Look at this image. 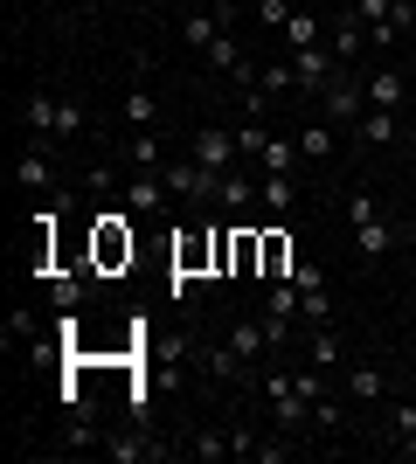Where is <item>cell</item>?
<instances>
[{"mask_svg":"<svg viewBox=\"0 0 416 464\" xmlns=\"http://www.w3.org/2000/svg\"><path fill=\"white\" fill-rule=\"evenodd\" d=\"M257 388H264V402H271V423L277 430H292V437H298V430L313 423V395L298 388V374H264Z\"/></svg>","mask_w":416,"mask_h":464,"instance_id":"obj_1","label":"cell"},{"mask_svg":"<svg viewBox=\"0 0 416 464\" xmlns=\"http://www.w3.org/2000/svg\"><path fill=\"white\" fill-rule=\"evenodd\" d=\"M361 111H368V77H347V70H340V77L319 91V118H326V125H361Z\"/></svg>","mask_w":416,"mask_h":464,"instance_id":"obj_2","label":"cell"},{"mask_svg":"<svg viewBox=\"0 0 416 464\" xmlns=\"http://www.w3.org/2000/svg\"><path fill=\"white\" fill-rule=\"evenodd\" d=\"M160 180H167L174 201H216V188H222V174H216V167H201L195 153H180L174 167H160Z\"/></svg>","mask_w":416,"mask_h":464,"instance_id":"obj_3","label":"cell"},{"mask_svg":"<svg viewBox=\"0 0 416 464\" xmlns=\"http://www.w3.org/2000/svg\"><path fill=\"white\" fill-rule=\"evenodd\" d=\"M298 285V312H305V326H334V298H326V271L319 264H298L292 271Z\"/></svg>","mask_w":416,"mask_h":464,"instance_id":"obj_4","label":"cell"},{"mask_svg":"<svg viewBox=\"0 0 416 464\" xmlns=\"http://www.w3.org/2000/svg\"><path fill=\"white\" fill-rule=\"evenodd\" d=\"M292 77H298V91H326V83L340 77V56H334V42H319V49H292Z\"/></svg>","mask_w":416,"mask_h":464,"instance_id":"obj_5","label":"cell"},{"mask_svg":"<svg viewBox=\"0 0 416 464\" xmlns=\"http://www.w3.org/2000/svg\"><path fill=\"white\" fill-rule=\"evenodd\" d=\"M229 21H237V0H216V7L188 14L180 21V49H208L216 35H229Z\"/></svg>","mask_w":416,"mask_h":464,"instance_id":"obj_6","label":"cell"},{"mask_svg":"<svg viewBox=\"0 0 416 464\" xmlns=\"http://www.w3.org/2000/svg\"><path fill=\"white\" fill-rule=\"evenodd\" d=\"M188 153L201 160V167H216V174H229V167H237V132H222V125H201L195 139H188Z\"/></svg>","mask_w":416,"mask_h":464,"instance_id":"obj_7","label":"cell"},{"mask_svg":"<svg viewBox=\"0 0 416 464\" xmlns=\"http://www.w3.org/2000/svg\"><path fill=\"white\" fill-rule=\"evenodd\" d=\"M167 201H174V194H167L160 174H132V180H125V208H132V215H160Z\"/></svg>","mask_w":416,"mask_h":464,"instance_id":"obj_8","label":"cell"},{"mask_svg":"<svg viewBox=\"0 0 416 464\" xmlns=\"http://www.w3.org/2000/svg\"><path fill=\"white\" fill-rule=\"evenodd\" d=\"M15 180H21V188H56V160H49V139H35V146L15 160Z\"/></svg>","mask_w":416,"mask_h":464,"instance_id":"obj_9","label":"cell"},{"mask_svg":"<svg viewBox=\"0 0 416 464\" xmlns=\"http://www.w3.org/2000/svg\"><path fill=\"white\" fill-rule=\"evenodd\" d=\"M292 201H298V180L292 174H257V208L264 215H292Z\"/></svg>","mask_w":416,"mask_h":464,"instance_id":"obj_10","label":"cell"},{"mask_svg":"<svg viewBox=\"0 0 416 464\" xmlns=\"http://www.w3.org/2000/svg\"><path fill=\"white\" fill-rule=\"evenodd\" d=\"M222 347L237 353V361H257V353H271V333H264V319H237Z\"/></svg>","mask_w":416,"mask_h":464,"instance_id":"obj_11","label":"cell"},{"mask_svg":"<svg viewBox=\"0 0 416 464\" xmlns=\"http://www.w3.org/2000/svg\"><path fill=\"white\" fill-rule=\"evenodd\" d=\"M354 139H361V146H396L402 125H396V111H375V104H368V111H361V125H354Z\"/></svg>","mask_w":416,"mask_h":464,"instance_id":"obj_12","label":"cell"},{"mask_svg":"<svg viewBox=\"0 0 416 464\" xmlns=\"http://www.w3.org/2000/svg\"><path fill=\"white\" fill-rule=\"evenodd\" d=\"M354 243H361V256H389V250L402 243V229L375 215V222H354Z\"/></svg>","mask_w":416,"mask_h":464,"instance_id":"obj_13","label":"cell"},{"mask_svg":"<svg viewBox=\"0 0 416 464\" xmlns=\"http://www.w3.org/2000/svg\"><path fill=\"white\" fill-rule=\"evenodd\" d=\"M305 347H313V368L319 374H347V353H340V340L326 326H305Z\"/></svg>","mask_w":416,"mask_h":464,"instance_id":"obj_14","label":"cell"},{"mask_svg":"<svg viewBox=\"0 0 416 464\" xmlns=\"http://www.w3.org/2000/svg\"><path fill=\"white\" fill-rule=\"evenodd\" d=\"M340 388H347L354 402H382V395H389V374H382V368H368V361H354Z\"/></svg>","mask_w":416,"mask_h":464,"instance_id":"obj_15","label":"cell"},{"mask_svg":"<svg viewBox=\"0 0 416 464\" xmlns=\"http://www.w3.org/2000/svg\"><path fill=\"white\" fill-rule=\"evenodd\" d=\"M56 104H63V97L35 91V97H28V104H21V125H28V132H35V139H56Z\"/></svg>","mask_w":416,"mask_h":464,"instance_id":"obj_16","label":"cell"},{"mask_svg":"<svg viewBox=\"0 0 416 464\" xmlns=\"http://www.w3.org/2000/svg\"><path fill=\"white\" fill-rule=\"evenodd\" d=\"M334 56H340V63L368 56V21H361V14H340V28H334Z\"/></svg>","mask_w":416,"mask_h":464,"instance_id":"obj_17","label":"cell"},{"mask_svg":"<svg viewBox=\"0 0 416 464\" xmlns=\"http://www.w3.org/2000/svg\"><path fill=\"white\" fill-rule=\"evenodd\" d=\"M402 91H410V83H402V70H368V104H375V111H396Z\"/></svg>","mask_w":416,"mask_h":464,"instance_id":"obj_18","label":"cell"},{"mask_svg":"<svg viewBox=\"0 0 416 464\" xmlns=\"http://www.w3.org/2000/svg\"><path fill=\"white\" fill-rule=\"evenodd\" d=\"M188 458H201V464L237 458V437H229V430H195V437H188Z\"/></svg>","mask_w":416,"mask_h":464,"instance_id":"obj_19","label":"cell"},{"mask_svg":"<svg viewBox=\"0 0 416 464\" xmlns=\"http://www.w3.org/2000/svg\"><path fill=\"white\" fill-rule=\"evenodd\" d=\"M216 201H222V208H237V215H250V208H257V180H250V174H222Z\"/></svg>","mask_w":416,"mask_h":464,"instance_id":"obj_20","label":"cell"},{"mask_svg":"<svg viewBox=\"0 0 416 464\" xmlns=\"http://www.w3.org/2000/svg\"><path fill=\"white\" fill-rule=\"evenodd\" d=\"M201 63H208L216 77H237V70H243V49H237V35H216L208 49H201Z\"/></svg>","mask_w":416,"mask_h":464,"instance_id":"obj_21","label":"cell"},{"mask_svg":"<svg viewBox=\"0 0 416 464\" xmlns=\"http://www.w3.org/2000/svg\"><path fill=\"white\" fill-rule=\"evenodd\" d=\"M257 271H264V277H292V243H285L277 229H264V256H257Z\"/></svg>","mask_w":416,"mask_h":464,"instance_id":"obj_22","label":"cell"},{"mask_svg":"<svg viewBox=\"0 0 416 464\" xmlns=\"http://www.w3.org/2000/svg\"><path fill=\"white\" fill-rule=\"evenodd\" d=\"M98 256H104V264H132V229L104 222V229H98Z\"/></svg>","mask_w":416,"mask_h":464,"instance_id":"obj_23","label":"cell"},{"mask_svg":"<svg viewBox=\"0 0 416 464\" xmlns=\"http://www.w3.org/2000/svg\"><path fill=\"white\" fill-rule=\"evenodd\" d=\"M285 42H292V49H319V14H305V7H292V21H285Z\"/></svg>","mask_w":416,"mask_h":464,"instance_id":"obj_24","label":"cell"},{"mask_svg":"<svg viewBox=\"0 0 416 464\" xmlns=\"http://www.w3.org/2000/svg\"><path fill=\"white\" fill-rule=\"evenodd\" d=\"M334 132H340V125H326V118H313V125L298 132V153H305V160H326V153H334Z\"/></svg>","mask_w":416,"mask_h":464,"instance_id":"obj_25","label":"cell"},{"mask_svg":"<svg viewBox=\"0 0 416 464\" xmlns=\"http://www.w3.org/2000/svg\"><path fill=\"white\" fill-rule=\"evenodd\" d=\"M292 160H305V153H298V139H271L264 160H257V174H292Z\"/></svg>","mask_w":416,"mask_h":464,"instance_id":"obj_26","label":"cell"},{"mask_svg":"<svg viewBox=\"0 0 416 464\" xmlns=\"http://www.w3.org/2000/svg\"><path fill=\"white\" fill-rule=\"evenodd\" d=\"M153 118H160L153 91H146V83H132V91H125V125H139V132H146V125H153Z\"/></svg>","mask_w":416,"mask_h":464,"instance_id":"obj_27","label":"cell"},{"mask_svg":"<svg viewBox=\"0 0 416 464\" xmlns=\"http://www.w3.org/2000/svg\"><path fill=\"white\" fill-rule=\"evenodd\" d=\"M7 353H42V333H35V319H28V312H15V319H7Z\"/></svg>","mask_w":416,"mask_h":464,"instance_id":"obj_28","label":"cell"},{"mask_svg":"<svg viewBox=\"0 0 416 464\" xmlns=\"http://www.w3.org/2000/svg\"><path fill=\"white\" fill-rule=\"evenodd\" d=\"M160 444H146V430H132V437H111L104 444V458H119V464H139V458H153Z\"/></svg>","mask_w":416,"mask_h":464,"instance_id":"obj_29","label":"cell"},{"mask_svg":"<svg viewBox=\"0 0 416 464\" xmlns=\"http://www.w3.org/2000/svg\"><path fill=\"white\" fill-rule=\"evenodd\" d=\"M264 146H271L264 118H243V125H237V153H243V160H264Z\"/></svg>","mask_w":416,"mask_h":464,"instance_id":"obj_30","label":"cell"},{"mask_svg":"<svg viewBox=\"0 0 416 464\" xmlns=\"http://www.w3.org/2000/svg\"><path fill=\"white\" fill-rule=\"evenodd\" d=\"M160 153H167V146H160V139H153V132H139V139H132V146H125V160H132L139 174H153V167H160Z\"/></svg>","mask_w":416,"mask_h":464,"instance_id":"obj_31","label":"cell"},{"mask_svg":"<svg viewBox=\"0 0 416 464\" xmlns=\"http://www.w3.org/2000/svg\"><path fill=\"white\" fill-rule=\"evenodd\" d=\"M83 132V104H77V97H63V104H56V139H77Z\"/></svg>","mask_w":416,"mask_h":464,"instance_id":"obj_32","label":"cell"},{"mask_svg":"<svg viewBox=\"0 0 416 464\" xmlns=\"http://www.w3.org/2000/svg\"><path fill=\"white\" fill-rule=\"evenodd\" d=\"M389 437H396V444H410V437H416V402H396V409H389Z\"/></svg>","mask_w":416,"mask_h":464,"instance_id":"obj_33","label":"cell"},{"mask_svg":"<svg viewBox=\"0 0 416 464\" xmlns=\"http://www.w3.org/2000/svg\"><path fill=\"white\" fill-rule=\"evenodd\" d=\"M257 83H264V91H271V97H277V91H298L292 63H264V77H257Z\"/></svg>","mask_w":416,"mask_h":464,"instance_id":"obj_34","label":"cell"},{"mask_svg":"<svg viewBox=\"0 0 416 464\" xmlns=\"http://www.w3.org/2000/svg\"><path fill=\"white\" fill-rule=\"evenodd\" d=\"M257 21L264 28H285V21H292V0H257Z\"/></svg>","mask_w":416,"mask_h":464,"instance_id":"obj_35","label":"cell"},{"mask_svg":"<svg viewBox=\"0 0 416 464\" xmlns=\"http://www.w3.org/2000/svg\"><path fill=\"white\" fill-rule=\"evenodd\" d=\"M56 305H63V312L83 305V277H56Z\"/></svg>","mask_w":416,"mask_h":464,"instance_id":"obj_36","label":"cell"},{"mask_svg":"<svg viewBox=\"0 0 416 464\" xmlns=\"http://www.w3.org/2000/svg\"><path fill=\"white\" fill-rule=\"evenodd\" d=\"M354 14L368 21V28H375V21H389V14H396V0H354Z\"/></svg>","mask_w":416,"mask_h":464,"instance_id":"obj_37","label":"cell"},{"mask_svg":"<svg viewBox=\"0 0 416 464\" xmlns=\"http://www.w3.org/2000/svg\"><path fill=\"white\" fill-rule=\"evenodd\" d=\"M347 222H375V194H347Z\"/></svg>","mask_w":416,"mask_h":464,"instance_id":"obj_38","label":"cell"},{"mask_svg":"<svg viewBox=\"0 0 416 464\" xmlns=\"http://www.w3.org/2000/svg\"><path fill=\"white\" fill-rule=\"evenodd\" d=\"M389 21H396V35H410V28H416V0H396V14H389Z\"/></svg>","mask_w":416,"mask_h":464,"instance_id":"obj_39","label":"cell"},{"mask_svg":"<svg viewBox=\"0 0 416 464\" xmlns=\"http://www.w3.org/2000/svg\"><path fill=\"white\" fill-rule=\"evenodd\" d=\"M396 450H402V458H416V437H410V444H396Z\"/></svg>","mask_w":416,"mask_h":464,"instance_id":"obj_40","label":"cell"}]
</instances>
